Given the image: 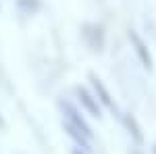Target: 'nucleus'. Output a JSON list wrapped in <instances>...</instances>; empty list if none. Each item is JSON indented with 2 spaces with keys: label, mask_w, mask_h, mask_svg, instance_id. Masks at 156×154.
Masks as SVG:
<instances>
[{
  "label": "nucleus",
  "mask_w": 156,
  "mask_h": 154,
  "mask_svg": "<svg viewBox=\"0 0 156 154\" xmlns=\"http://www.w3.org/2000/svg\"><path fill=\"white\" fill-rule=\"evenodd\" d=\"M92 83H94V88H96V94H98V98L106 104L108 108H115V104H112V98H110V94H108V90L104 88V83L98 79L96 75H92Z\"/></svg>",
  "instance_id": "nucleus-3"
},
{
  "label": "nucleus",
  "mask_w": 156,
  "mask_h": 154,
  "mask_svg": "<svg viewBox=\"0 0 156 154\" xmlns=\"http://www.w3.org/2000/svg\"><path fill=\"white\" fill-rule=\"evenodd\" d=\"M73 154H81V152H79V150H75V152H73Z\"/></svg>",
  "instance_id": "nucleus-6"
},
{
  "label": "nucleus",
  "mask_w": 156,
  "mask_h": 154,
  "mask_svg": "<svg viewBox=\"0 0 156 154\" xmlns=\"http://www.w3.org/2000/svg\"><path fill=\"white\" fill-rule=\"evenodd\" d=\"M133 154H137V152H133Z\"/></svg>",
  "instance_id": "nucleus-7"
},
{
  "label": "nucleus",
  "mask_w": 156,
  "mask_h": 154,
  "mask_svg": "<svg viewBox=\"0 0 156 154\" xmlns=\"http://www.w3.org/2000/svg\"><path fill=\"white\" fill-rule=\"evenodd\" d=\"M152 152H154V154H156V144H154V146H152Z\"/></svg>",
  "instance_id": "nucleus-5"
},
{
  "label": "nucleus",
  "mask_w": 156,
  "mask_h": 154,
  "mask_svg": "<svg viewBox=\"0 0 156 154\" xmlns=\"http://www.w3.org/2000/svg\"><path fill=\"white\" fill-rule=\"evenodd\" d=\"M129 42H131L133 50H135V54H137V59H140V63L144 65L146 69L150 71L152 67H154V60H152V54H150V48H148V44H146L144 40L140 38V34L137 31H129Z\"/></svg>",
  "instance_id": "nucleus-1"
},
{
  "label": "nucleus",
  "mask_w": 156,
  "mask_h": 154,
  "mask_svg": "<svg viewBox=\"0 0 156 154\" xmlns=\"http://www.w3.org/2000/svg\"><path fill=\"white\" fill-rule=\"evenodd\" d=\"M79 98H81V102L85 104V108H87V110H90V113H92L94 117H98V115H100V110H98L96 102H94V98L87 94L85 90H79Z\"/></svg>",
  "instance_id": "nucleus-4"
},
{
  "label": "nucleus",
  "mask_w": 156,
  "mask_h": 154,
  "mask_svg": "<svg viewBox=\"0 0 156 154\" xmlns=\"http://www.w3.org/2000/svg\"><path fill=\"white\" fill-rule=\"evenodd\" d=\"M121 123L125 125V129H127V133L131 135V140H133V142L144 144V131H142L140 123H137V119L133 117V115H129V113L121 115Z\"/></svg>",
  "instance_id": "nucleus-2"
}]
</instances>
